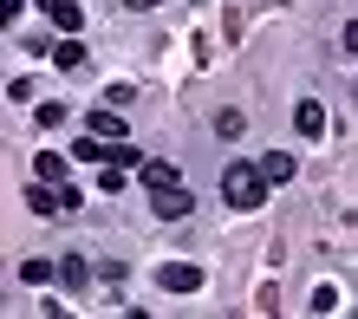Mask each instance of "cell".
Instances as JSON below:
<instances>
[{
	"mask_svg": "<svg viewBox=\"0 0 358 319\" xmlns=\"http://www.w3.org/2000/svg\"><path fill=\"white\" fill-rule=\"evenodd\" d=\"M52 66H59V72H78V66H85V46H78V33H66V39L52 46Z\"/></svg>",
	"mask_w": 358,
	"mask_h": 319,
	"instance_id": "cell-10",
	"label": "cell"
},
{
	"mask_svg": "<svg viewBox=\"0 0 358 319\" xmlns=\"http://www.w3.org/2000/svg\"><path fill=\"white\" fill-rule=\"evenodd\" d=\"M85 254H66V261H52V281H66V287H85Z\"/></svg>",
	"mask_w": 358,
	"mask_h": 319,
	"instance_id": "cell-12",
	"label": "cell"
},
{
	"mask_svg": "<svg viewBox=\"0 0 358 319\" xmlns=\"http://www.w3.org/2000/svg\"><path fill=\"white\" fill-rule=\"evenodd\" d=\"M20 281H27V287H46L52 281V261H27V267H20Z\"/></svg>",
	"mask_w": 358,
	"mask_h": 319,
	"instance_id": "cell-15",
	"label": "cell"
},
{
	"mask_svg": "<svg viewBox=\"0 0 358 319\" xmlns=\"http://www.w3.org/2000/svg\"><path fill=\"white\" fill-rule=\"evenodd\" d=\"M215 131H222L228 143H235V137H241V111H222V118H215Z\"/></svg>",
	"mask_w": 358,
	"mask_h": 319,
	"instance_id": "cell-17",
	"label": "cell"
},
{
	"mask_svg": "<svg viewBox=\"0 0 358 319\" xmlns=\"http://www.w3.org/2000/svg\"><path fill=\"white\" fill-rule=\"evenodd\" d=\"M66 169H72V163L59 157V150H39V157H33V176H39V183H52V189H59V183H72Z\"/></svg>",
	"mask_w": 358,
	"mask_h": 319,
	"instance_id": "cell-8",
	"label": "cell"
},
{
	"mask_svg": "<svg viewBox=\"0 0 358 319\" xmlns=\"http://www.w3.org/2000/svg\"><path fill=\"white\" fill-rule=\"evenodd\" d=\"M157 287H163V293H196V287H202V267H196V261H163V267H157Z\"/></svg>",
	"mask_w": 358,
	"mask_h": 319,
	"instance_id": "cell-2",
	"label": "cell"
},
{
	"mask_svg": "<svg viewBox=\"0 0 358 319\" xmlns=\"http://www.w3.org/2000/svg\"><path fill=\"white\" fill-rule=\"evenodd\" d=\"M137 169H143V189H163V183H182V169H176L170 157H137Z\"/></svg>",
	"mask_w": 358,
	"mask_h": 319,
	"instance_id": "cell-5",
	"label": "cell"
},
{
	"mask_svg": "<svg viewBox=\"0 0 358 319\" xmlns=\"http://www.w3.org/2000/svg\"><path fill=\"white\" fill-rule=\"evenodd\" d=\"M33 118H39V131H59V124H66V104H39Z\"/></svg>",
	"mask_w": 358,
	"mask_h": 319,
	"instance_id": "cell-16",
	"label": "cell"
},
{
	"mask_svg": "<svg viewBox=\"0 0 358 319\" xmlns=\"http://www.w3.org/2000/svg\"><path fill=\"white\" fill-rule=\"evenodd\" d=\"M98 189H104V196H124V189H131V176H124L117 163H104V169H98Z\"/></svg>",
	"mask_w": 358,
	"mask_h": 319,
	"instance_id": "cell-13",
	"label": "cell"
},
{
	"mask_svg": "<svg viewBox=\"0 0 358 319\" xmlns=\"http://www.w3.org/2000/svg\"><path fill=\"white\" fill-rule=\"evenodd\" d=\"M293 169H300V163H293L287 150H267V157H261V176H267V189H273V183H293Z\"/></svg>",
	"mask_w": 358,
	"mask_h": 319,
	"instance_id": "cell-9",
	"label": "cell"
},
{
	"mask_svg": "<svg viewBox=\"0 0 358 319\" xmlns=\"http://www.w3.org/2000/svg\"><path fill=\"white\" fill-rule=\"evenodd\" d=\"M39 13H46L59 33H78V27H85V13H78L72 0H39Z\"/></svg>",
	"mask_w": 358,
	"mask_h": 319,
	"instance_id": "cell-6",
	"label": "cell"
},
{
	"mask_svg": "<svg viewBox=\"0 0 358 319\" xmlns=\"http://www.w3.org/2000/svg\"><path fill=\"white\" fill-rule=\"evenodd\" d=\"M85 131H92V137H104V143H117V137H124V118H117V104L92 111V118H85Z\"/></svg>",
	"mask_w": 358,
	"mask_h": 319,
	"instance_id": "cell-7",
	"label": "cell"
},
{
	"mask_svg": "<svg viewBox=\"0 0 358 319\" xmlns=\"http://www.w3.org/2000/svg\"><path fill=\"white\" fill-rule=\"evenodd\" d=\"M222 202H228V208H261V202H267L261 163H228V169H222Z\"/></svg>",
	"mask_w": 358,
	"mask_h": 319,
	"instance_id": "cell-1",
	"label": "cell"
},
{
	"mask_svg": "<svg viewBox=\"0 0 358 319\" xmlns=\"http://www.w3.org/2000/svg\"><path fill=\"white\" fill-rule=\"evenodd\" d=\"M72 157H78V163H104V137H92V131H85V137L72 143Z\"/></svg>",
	"mask_w": 358,
	"mask_h": 319,
	"instance_id": "cell-14",
	"label": "cell"
},
{
	"mask_svg": "<svg viewBox=\"0 0 358 319\" xmlns=\"http://www.w3.org/2000/svg\"><path fill=\"white\" fill-rule=\"evenodd\" d=\"M293 131H300V137H326V104L300 98V104H293Z\"/></svg>",
	"mask_w": 358,
	"mask_h": 319,
	"instance_id": "cell-4",
	"label": "cell"
},
{
	"mask_svg": "<svg viewBox=\"0 0 358 319\" xmlns=\"http://www.w3.org/2000/svg\"><path fill=\"white\" fill-rule=\"evenodd\" d=\"M124 7H137V13H143V7H157V0H124Z\"/></svg>",
	"mask_w": 358,
	"mask_h": 319,
	"instance_id": "cell-19",
	"label": "cell"
},
{
	"mask_svg": "<svg viewBox=\"0 0 358 319\" xmlns=\"http://www.w3.org/2000/svg\"><path fill=\"white\" fill-rule=\"evenodd\" d=\"M20 13H27V0H0V33H7V27H13Z\"/></svg>",
	"mask_w": 358,
	"mask_h": 319,
	"instance_id": "cell-18",
	"label": "cell"
},
{
	"mask_svg": "<svg viewBox=\"0 0 358 319\" xmlns=\"http://www.w3.org/2000/svg\"><path fill=\"white\" fill-rule=\"evenodd\" d=\"M27 208L33 215H59V189L52 183H27Z\"/></svg>",
	"mask_w": 358,
	"mask_h": 319,
	"instance_id": "cell-11",
	"label": "cell"
},
{
	"mask_svg": "<svg viewBox=\"0 0 358 319\" xmlns=\"http://www.w3.org/2000/svg\"><path fill=\"white\" fill-rule=\"evenodd\" d=\"M150 208H157L163 222H182L196 202H189V189H182V183H163V189H150Z\"/></svg>",
	"mask_w": 358,
	"mask_h": 319,
	"instance_id": "cell-3",
	"label": "cell"
}]
</instances>
